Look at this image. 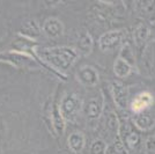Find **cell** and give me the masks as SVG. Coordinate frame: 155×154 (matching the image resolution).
Wrapping results in <instances>:
<instances>
[{"label": "cell", "instance_id": "cell-1", "mask_svg": "<svg viewBox=\"0 0 155 154\" xmlns=\"http://www.w3.org/2000/svg\"><path fill=\"white\" fill-rule=\"evenodd\" d=\"M42 65L61 75L63 72L70 70L78 59V51L70 46L56 48H36L32 55Z\"/></svg>", "mask_w": 155, "mask_h": 154}, {"label": "cell", "instance_id": "cell-2", "mask_svg": "<svg viewBox=\"0 0 155 154\" xmlns=\"http://www.w3.org/2000/svg\"><path fill=\"white\" fill-rule=\"evenodd\" d=\"M60 112L65 121L74 122L82 109V100L75 93H66L60 100Z\"/></svg>", "mask_w": 155, "mask_h": 154}, {"label": "cell", "instance_id": "cell-3", "mask_svg": "<svg viewBox=\"0 0 155 154\" xmlns=\"http://www.w3.org/2000/svg\"><path fill=\"white\" fill-rule=\"evenodd\" d=\"M31 57L32 56L18 51H8L0 53V62H6L16 69H38V63Z\"/></svg>", "mask_w": 155, "mask_h": 154}, {"label": "cell", "instance_id": "cell-4", "mask_svg": "<svg viewBox=\"0 0 155 154\" xmlns=\"http://www.w3.org/2000/svg\"><path fill=\"white\" fill-rule=\"evenodd\" d=\"M124 30H111L104 32L98 38V46L102 51H112L124 42Z\"/></svg>", "mask_w": 155, "mask_h": 154}, {"label": "cell", "instance_id": "cell-5", "mask_svg": "<svg viewBox=\"0 0 155 154\" xmlns=\"http://www.w3.org/2000/svg\"><path fill=\"white\" fill-rule=\"evenodd\" d=\"M77 79L80 84L86 87H94L98 82V72L94 66L86 65L79 69Z\"/></svg>", "mask_w": 155, "mask_h": 154}, {"label": "cell", "instance_id": "cell-6", "mask_svg": "<svg viewBox=\"0 0 155 154\" xmlns=\"http://www.w3.org/2000/svg\"><path fill=\"white\" fill-rule=\"evenodd\" d=\"M103 107H104V97L102 93H100L98 96L95 95V96L91 97L88 103H87V107H86L87 117L91 121L97 119L100 116L102 115V112H103Z\"/></svg>", "mask_w": 155, "mask_h": 154}, {"label": "cell", "instance_id": "cell-7", "mask_svg": "<svg viewBox=\"0 0 155 154\" xmlns=\"http://www.w3.org/2000/svg\"><path fill=\"white\" fill-rule=\"evenodd\" d=\"M111 94H112V99L115 101V104L118 108L125 109L127 107L129 92L123 84H120L118 81H114L111 84Z\"/></svg>", "mask_w": 155, "mask_h": 154}, {"label": "cell", "instance_id": "cell-8", "mask_svg": "<svg viewBox=\"0 0 155 154\" xmlns=\"http://www.w3.org/2000/svg\"><path fill=\"white\" fill-rule=\"evenodd\" d=\"M42 32L50 38H57L64 34V25L57 18H48L42 26Z\"/></svg>", "mask_w": 155, "mask_h": 154}, {"label": "cell", "instance_id": "cell-9", "mask_svg": "<svg viewBox=\"0 0 155 154\" xmlns=\"http://www.w3.org/2000/svg\"><path fill=\"white\" fill-rule=\"evenodd\" d=\"M50 121H51V124H52V128L54 130V132L57 133L58 136H63L65 132V128H66V125H65V121L63 115H61V112H60V109H59V104L57 103H54L53 105H52L51 110H50Z\"/></svg>", "mask_w": 155, "mask_h": 154}, {"label": "cell", "instance_id": "cell-10", "mask_svg": "<svg viewBox=\"0 0 155 154\" xmlns=\"http://www.w3.org/2000/svg\"><path fill=\"white\" fill-rule=\"evenodd\" d=\"M152 103H153L152 94L148 92H142L133 99V101L131 103V109L134 112H141L142 110L148 108Z\"/></svg>", "mask_w": 155, "mask_h": 154}, {"label": "cell", "instance_id": "cell-11", "mask_svg": "<svg viewBox=\"0 0 155 154\" xmlns=\"http://www.w3.org/2000/svg\"><path fill=\"white\" fill-rule=\"evenodd\" d=\"M41 32H42V28L38 22L36 20H29L22 26L21 30H20V35L26 38L35 41V38H37L41 35Z\"/></svg>", "mask_w": 155, "mask_h": 154}, {"label": "cell", "instance_id": "cell-12", "mask_svg": "<svg viewBox=\"0 0 155 154\" xmlns=\"http://www.w3.org/2000/svg\"><path fill=\"white\" fill-rule=\"evenodd\" d=\"M67 144H68V148L72 153L79 154L84 146V136L82 132H72L71 135L67 138Z\"/></svg>", "mask_w": 155, "mask_h": 154}, {"label": "cell", "instance_id": "cell-13", "mask_svg": "<svg viewBox=\"0 0 155 154\" xmlns=\"http://www.w3.org/2000/svg\"><path fill=\"white\" fill-rule=\"evenodd\" d=\"M78 50L82 56H88L93 50V38L88 32H81L78 39Z\"/></svg>", "mask_w": 155, "mask_h": 154}, {"label": "cell", "instance_id": "cell-14", "mask_svg": "<svg viewBox=\"0 0 155 154\" xmlns=\"http://www.w3.org/2000/svg\"><path fill=\"white\" fill-rule=\"evenodd\" d=\"M134 124L137 128L142 131H148L150 129H153V126L155 125V121L148 114H138L134 117Z\"/></svg>", "mask_w": 155, "mask_h": 154}, {"label": "cell", "instance_id": "cell-15", "mask_svg": "<svg viewBox=\"0 0 155 154\" xmlns=\"http://www.w3.org/2000/svg\"><path fill=\"white\" fill-rule=\"evenodd\" d=\"M131 64L123 58L118 57L114 64V72L118 78H126L131 73Z\"/></svg>", "mask_w": 155, "mask_h": 154}, {"label": "cell", "instance_id": "cell-16", "mask_svg": "<svg viewBox=\"0 0 155 154\" xmlns=\"http://www.w3.org/2000/svg\"><path fill=\"white\" fill-rule=\"evenodd\" d=\"M148 28L145 25H140L139 27H137L133 32V38H134V43L137 44V46H141L143 44V42L148 37Z\"/></svg>", "mask_w": 155, "mask_h": 154}, {"label": "cell", "instance_id": "cell-17", "mask_svg": "<svg viewBox=\"0 0 155 154\" xmlns=\"http://www.w3.org/2000/svg\"><path fill=\"white\" fill-rule=\"evenodd\" d=\"M107 149H108V146L103 139H95L91 144L89 154H105Z\"/></svg>", "mask_w": 155, "mask_h": 154}, {"label": "cell", "instance_id": "cell-18", "mask_svg": "<svg viewBox=\"0 0 155 154\" xmlns=\"http://www.w3.org/2000/svg\"><path fill=\"white\" fill-rule=\"evenodd\" d=\"M105 154H129V152H127V148L125 147V144L123 141L117 139L114 144L108 146Z\"/></svg>", "mask_w": 155, "mask_h": 154}, {"label": "cell", "instance_id": "cell-19", "mask_svg": "<svg viewBox=\"0 0 155 154\" xmlns=\"http://www.w3.org/2000/svg\"><path fill=\"white\" fill-rule=\"evenodd\" d=\"M118 119L117 116L114 112H110L108 117H107V128L109 129L111 132H117L118 130Z\"/></svg>", "mask_w": 155, "mask_h": 154}, {"label": "cell", "instance_id": "cell-20", "mask_svg": "<svg viewBox=\"0 0 155 154\" xmlns=\"http://www.w3.org/2000/svg\"><path fill=\"white\" fill-rule=\"evenodd\" d=\"M125 141H126V145L129 146V147H136L137 145L139 144V141H140V137L139 135L134 132V131H131L127 133L126 136V138H125Z\"/></svg>", "mask_w": 155, "mask_h": 154}, {"label": "cell", "instance_id": "cell-21", "mask_svg": "<svg viewBox=\"0 0 155 154\" xmlns=\"http://www.w3.org/2000/svg\"><path fill=\"white\" fill-rule=\"evenodd\" d=\"M145 147H146V149H147L148 152H150V153L155 152V136L149 137L148 139L146 140V142H145Z\"/></svg>", "mask_w": 155, "mask_h": 154}]
</instances>
